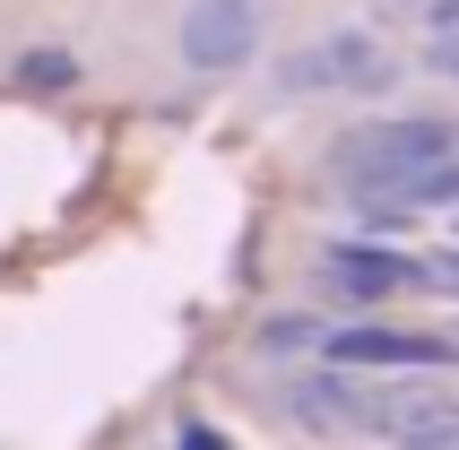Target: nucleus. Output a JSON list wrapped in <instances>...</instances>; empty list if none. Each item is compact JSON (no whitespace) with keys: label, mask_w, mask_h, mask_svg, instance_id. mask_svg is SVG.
<instances>
[{"label":"nucleus","mask_w":459,"mask_h":450,"mask_svg":"<svg viewBox=\"0 0 459 450\" xmlns=\"http://www.w3.org/2000/svg\"><path fill=\"white\" fill-rule=\"evenodd\" d=\"M442 156H459L451 122H434V113H390V122H356L330 148V165H338V182H347L364 208H399V191H408L425 165H442Z\"/></svg>","instance_id":"obj_1"},{"label":"nucleus","mask_w":459,"mask_h":450,"mask_svg":"<svg viewBox=\"0 0 459 450\" xmlns=\"http://www.w3.org/2000/svg\"><path fill=\"white\" fill-rule=\"evenodd\" d=\"M390 78H399V61L373 26H330L278 61V96H382Z\"/></svg>","instance_id":"obj_2"},{"label":"nucleus","mask_w":459,"mask_h":450,"mask_svg":"<svg viewBox=\"0 0 459 450\" xmlns=\"http://www.w3.org/2000/svg\"><path fill=\"white\" fill-rule=\"evenodd\" d=\"M321 355H330L338 373H442V364H459V338L356 321V329H321Z\"/></svg>","instance_id":"obj_3"},{"label":"nucleus","mask_w":459,"mask_h":450,"mask_svg":"<svg viewBox=\"0 0 459 450\" xmlns=\"http://www.w3.org/2000/svg\"><path fill=\"white\" fill-rule=\"evenodd\" d=\"M260 52V0H191L182 9V61L200 78H226Z\"/></svg>","instance_id":"obj_4"},{"label":"nucleus","mask_w":459,"mask_h":450,"mask_svg":"<svg viewBox=\"0 0 459 450\" xmlns=\"http://www.w3.org/2000/svg\"><path fill=\"white\" fill-rule=\"evenodd\" d=\"M321 286L347 303H390L408 295V286H425V269H416L408 251H382V243H330L321 251Z\"/></svg>","instance_id":"obj_5"},{"label":"nucleus","mask_w":459,"mask_h":450,"mask_svg":"<svg viewBox=\"0 0 459 450\" xmlns=\"http://www.w3.org/2000/svg\"><path fill=\"white\" fill-rule=\"evenodd\" d=\"M260 347H269V355H295V347H321V329H312V321H260Z\"/></svg>","instance_id":"obj_6"},{"label":"nucleus","mask_w":459,"mask_h":450,"mask_svg":"<svg viewBox=\"0 0 459 450\" xmlns=\"http://www.w3.org/2000/svg\"><path fill=\"white\" fill-rule=\"evenodd\" d=\"M18 78H35V87H70V78H78V61H61V52H35Z\"/></svg>","instance_id":"obj_7"},{"label":"nucleus","mask_w":459,"mask_h":450,"mask_svg":"<svg viewBox=\"0 0 459 450\" xmlns=\"http://www.w3.org/2000/svg\"><path fill=\"white\" fill-rule=\"evenodd\" d=\"M174 450H234V442H226L217 425H200V416H191V425H174Z\"/></svg>","instance_id":"obj_8"},{"label":"nucleus","mask_w":459,"mask_h":450,"mask_svg":"<svg viewBox=\"0 0 459 450\" xmlns=\"http://www.w3.org/2000/svg\"><path fill=\"white\" fill-rule=\"evenodd\" d=\"M399 450H459V425L451 433H416V442H399Z\"/></svg>","instance_id":"obj_9"},{"label":"nucleus","mask_w":459,"mask_h":450,"mask_svg":"<svg viewBox=\"0 0 459 450\" xmlns=\"http://www.w3.org/2000/svg\"><path fill=\"white\" fill-rule=\"evenodd\" d=\"M434 61H442V70L459 78V35H442V44H434Z\"/></svg>","instance_id":"obj_10"}]
</instances>
